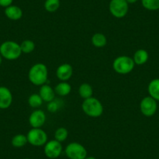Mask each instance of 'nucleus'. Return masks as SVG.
<instances>
[{
    "label": "nucleus",
    "instance_id": "nucleus-1",
    "mask_svg": "<svg viewBox=\"0 0 159 159\" xmlns=\"http://www.w3.org/2000/svg\"><path fill=\"white\" fill-rule=\"evenodd\" d=\"M48 68L45 64H34L30 69L28 73V78L33 84L42 86L46 83L48 80Z\"/></svg>",
    "mask_w": 159,
    "mask_h": 159
},
{
    "label": "nucleus",
    "instance_id": "nucleus-2",
    "mask_svg": "<svg viewBox=\"0 0 159 159\" xmlns=\"http://www.w3.org/2000/svg\"><path fill=\"white\" fill-rule=\"evenodd\" d=\"M20 45L13 41H7L0 45V55L8 60H15L20 56Z\"/></svg>",
    "mask_w": 159,
    "mask_h": 159
},
{
    "label": "nucleus",
    "instance_id": "nucleus-3",
    "mask_svg": "<svg viewBox=\"0 0 159 159\" xmlns=\"http://www.w3.org/2000/svg\"><path fill=\"white\" fill-rule=\"evenodd\" d=\"M82 109L87 116L90 117L97 118L99 117L103 113V105L100 101L95 98H89L84 99L82 104Z\"/></svg>",
    "mask_w": 159,
    "mask_h": 159
},
{
    "label": "nucleus",
    "instance_id": "nucleus-4",
    "mask_svg": "<svg viewBox=\"0 0 159 159\" xmlns=\"http://www.w3.org/2000/svg\"><path fill=\"white\" fill-rule=\"evenodd\" d=\"M113 69L119 74L129 73L135 66V62L132 58L129 56H123L116 58L113 62Z\"/></svg>",
    "mask_w": 159,
    "mask_h": 159
},
{
    "label": "nucleus",
    "instance_id": "nucleus-5",
    "mask_svg": "<svg viewBox=\"0 0 159 159\" xmlns=\"http://www.w3.org/2000/svg\"><path fill=\"white\" fill-rule=\"evenodd\" d=\"M65 153L70 159H85L88 157L86 148L77 142L69 143L66 148Z\"/></svg>",
    "mask_w": 159,
    "mask_h": 159
},
{
    "label": "nucleus",
    "instance_id": "nucleus-6",
    "mask_svg": "<svg viewBox=\"0 0 159 159\" xmlns=\"http://www.w3.org/2000/svg\"><path fill=\"white\" fill-rule=\"evenodd\" d=\"M27 141L35 147L45 145L48 140V136L43 129L40 128H33L27 133Z\"/></svg>",
    "mask_w": 159,
    "mask_h": 159
},
{
    "label": "nucleus",
    "instance_id": "nucleus-7",
    "mask_svg": "<svg viewBox=\"0 0 159 159\" xmlns=\"http://www.w3.org/2000/svg\"><path fill=\"white\" fill-rule=\"evenodd\" d=\"M129 4L126 0H111L109 3V11L113 16L123 18L127 14Z\"/></svg>",
    "mask_w": 159,
    "mask_h": 159
},
{
    "label": "nucleus",
    "instance_id": "nucleus-8",
    "mask_svg": "<svg viewBox=\"0 0 159 159\" xmlns=\"http://www.w3.org/2000/svg\"><path fill=\"white\" fill-rule=\"evenodd\" d=\"M140 111L143 116L151 117L155 114L157 109V101L154 100L151 96H148L142 99L140 104Z\"/></svg>",
    "mask_w": 159,
    "mask_h": 159
},
{
    "label": "nucleus",
    "instance_id": "nucleus-9",
    "mask_svg": "<svg viewBox=\"0 0 159 159\" xmlns=\"http://www.w3.org/2000/svg\"><path fill=\"white\" fill-rule=\"evenodd\" d=\"M62 151V146L60 142L56 140H50L45 144L44 152L45 156L50 159L57 158Z\"/></svg>",
    "mask_w": 159,
    "mask_h": 159
},
{
    "label": "nucleus",
    "instance_id": "nucleus-10",
    "mask_svg": "<svg viewBox=\"0 0 159 159\" xmlns=\"http://www.w3.org/2000/svg\"><path fill=\"white\" fill-rule=\"evenodd\" d=\"M46 116L42 110H36L30 114L29 123L33 128H41L45 123Z\"/></svg>",
    "mask_w": 159,
    "mask_h": 159
},
{
    "label": "nucleus",
    "instance_id": "nucleus-11",
    "mask_svg": "<svg viewBox=\"0 0 159 159\" xmlns=\"http://www.w3.org/2000/svg\"><path fill=\"white\" fill-rule=\"evenodd\" d=\"M13 102V95L7 87H0V109H7Z\"/></svg>",
    "mask_w": 159,
    "mask_h": 159
},
{
    "label": "nucleus",
    "instance_id": "nucleus-12",
    "mask_svg": "<svg viewBox=\"0 0 159 159\" xmlns=\"http://www.w3.org/2000/svg\"><path fill=\"white\" fill-rule=\"evenodd\" d=\"M73 69L70 64L64 63L59 66L56 70V76L61 81H67L72 76Z\"/></svg>",
    "mask_w": 159,
    "mask_h": 159
},
{
    "label": "nucleus",
    "instance_id": "nucleus-13",
    "mask_svg": "<svg viewBox=\"0 0 159 159\" xmlns=\"http://www.w3.org/2000/svg\"><path fill=\"white\" fill-rule=\"evenodd\" d=\"M55 91L51 86L48 84H43L39 90V95L44 102H50L55 99Z\"/></svg>",
    "mask_w": 159,
    "mask_h": 159
},
{
    "label": "nucleus",
    "instance_id": "nucleus-14",
    "mask_svg": "<svg viewBox=\"0 0 159 159\" xmlns=\"http://www.w3.org/2000/svg\"><path fill=\"white\" fill-rule=\"evenodd\" d=\"M5 15L8 19L18 20L23 16V11L19 7L10 5L5 9Z\"/></svg>",
    "mask_w": 159,
    "mask_h": 159
},
{
    "label": "nucleus",
    "instance_id": "nucleus-15",
    "mask_svg": "<svg viewBox=\"0 0 159 159\" xmlns=\"http://www.w3.org/2000/svg\"><path fill=\"white\" fill-rule=\"evenodd\" d=\"M150 96L156 101H159V78L152 80L148 85Z\"/></svg>",
    "mask_w": 159,
    "mask_h": 159
},
{
    "label": "nucleus",
    "instance_id": "nucleus-16",
    "mask_svg": "<svg viewBox=\"0 0 159 159\" xmlns=\"http://www.w3.org/2000/svg\"><path fill=\"white\" fill-rule=\"evenodd\" d=\"M149 58L148 52L144 49H139L134 53L133 59L137 65H143L146 63Z\"/></svg>",
    "mask_w": 159,
    "mask_h": 159
},
{
    "label": "nucleus",
    "instance_id": "nucleus-17",
    "mask_svg": "<svg viewBox=\"0 0 159 159\" xmlns=\"http://www.w3.org/2000/svg\"><path fill=\"white\" fill-rule=\"evenodd\" d=\"M71 91V86L66 81H62L58 84L55 88V92L60 96H66Z\"/></svg>",
    "mask_w": 159,
    "mask_h": 159
},
{
    "label": "nucleus",
    "instance_id": "nucleus-18",
    "mask_svg": "<svg viewBox=\"0 0 159 159\" xmlns=\"http://www.w3.org/2000/svg\"><path fill=\"white\" fill-rule=\"evenodd\" d=\"M91 42L97 48H102L107 44V38L103 34L96 33L92 36Z\"/></svg>",
    "mask_w": 159,
    "mask_h": 159
},
{
    "label": "nucleus",
    "instance_id": "nucleus-19",
    "mask_svg": "<svg viewBox=\"0 0 159 159\" xmlns=\"http://www.w3.org/2000/svg\"><path fill=\"white\" fill-rule=\"evenodd\" d=\"M79 94L84 99L89 98L92 97L93 94V89L92 87L89 84H82L79 88Z\"/></svg>",
    "mask_w": 159,
    "mask_h": 159
},
{
    "label": "nucleus",
    "instance_id": "nucleus-20",
    "mask_svg": "<svg viewBox=\"0 0 159 159\" xmlns=\"http://www.w3.org/2000/svg\"><path fill=\"white\" fill-rule=\"evenodd\" d=\"M27 143H28L27 137V136L24 135V134H16L12 138L11 140L12 145L16 148H22V147L25 146Z\"/></svg>",
    "mask_w": 159,
    "mask_h": 159
},
{
    "label": "nucleus",
    "instance_id": "nucleus-21",
    "mask_svg": "<svg viewBox=\"0 0 159 159\" xmlns=\"http://www.w3.org/2000/svg\"><path fill=\"white\" fill-rule=\"evenodd\" d=\"M141 3L146 10L151 11L159 10V0H141Z\"/></svg>",
    "mask_w": 159,
    "mask_h": 159
},
{
    "label": "nucleus",
    "instance_id": "nucleus-22",
    "mask_svg": "<svg viewBox=\"0 0 159 159\" xmlns=\"http://www.w3.org/2000/svg\"><path fill=\"white\" fill-rule=\"evenodd\" d=\"M60 7V0H46L45 8L49 13H54Z\"/></svg>",
    "mask_w": 159,
    "mask_h": 159
},
{
    "label": "nucleus",
    "instance_id": "nucleus-23",
    "mask_svg": "<svg viewBox=\"0 0 159 159\" xmlns=\"http://www.w3.org/2000/svg\"><path fill=\"white\" fill-rule=\"evenodd\" d=\"M43 100L39 95V94H33L29 97L28 104L32 108H38L42 105Z\"/></svg>",
    "mask_w": 159,
    "mask_h": 159
},
{
    "label": "nucleus",
    "instance_id": "nucleus-24",
    "mask_svg": "<svg viewBox=\"0 0 159 159\" xmlns=\"http://www.w3.org/2000/svg\"><path fill=\"white\" fill-rule=\"evenodd\" d=\"M20 48L22 52L26 54L30 53L34 50L35 44L31 40H25L20 44Z\"/></svg>",
    "mask_w": 159,
    "mask_h": 159
},
{
    "label": "nucleus",
    "instance_id": "nucleus-25",
    "mask_svg": "<svg viewBox=\"0 0 159 159\" xmlns=\"http://www.w3.org/2000/svg\"><path fill=\"white\" fill-rule=\"evenodd\" d=\"M68 137V130L64 127H59L55 133V140L59 142H63Z\"/></svg>",
    "mask_w": 159,
    "mask_h": 159
},
{
    "label": "nucleus",
    "instance_id": "nucleus-26",
    "mask_svg": "<svg viewBox=\"0 0 159 159\" xmlns=\"http://www.w3.org/2000/svg\"><path fill=\"white\" fill-rule=\"evenodd\" d=\"M60 105L59 101L57 100H53L52 102H49V104L48 105V111H51V112H55V111H58L59 108H60Z\"/></svg>",
    "mask_w": 159,
    "mask_h": 159
},
{
    "label": "nucleus",
    "instance_id": "nucleus-27",
    "mask_svg": "<svg viewBox=\"0 0 159 159\" xmlns=\"http://www.w3.org/2000/svg\"><path fill=\"white\" fill-rule=\"evenodd\" d=\"M13 0H0V7H8L9 6L12 5Z\"/></svg>",
    "mask_w": 159,
    "mask_h": 159
},
{
    "label": "nucleus",
    "instance_id": "nucleus-28",
    "mask_svg": "<svg viewBox=\"0 0 159 159\" xmlns=\"http://www.w3.org/2000/svg\"><path fill=\"white\" fill-rule=\"evenodd\" d=\"M126 1L128 2V4H133L137 2V0H126Z\"/></svg>",
    "mask_w": 159,
    "mask_h": 159
},
{
    "label": "nucleus",
    "instance_id": "nucleus-29",
    "mask_svg": "<svg viewBox=\"0 0 159 159\" xmlns=\"http://www.w3.org/2000/svg\"><path fill=\"white\" fill-rule=\"evenodd\" d=\"M2 62V56L0 55V66H1Z\"/></svg>",
    "mask_w": 159,
    "mask_h": 159
},
{
    "label": "nucleus",
    "instance_id": "nucleus-30",
    "mask_svg": "<svg viewBox=\"0 0 159 159\" xmlns=\"http://www.w3.org/2000/svg\"><path fill=\"white\" fill-rule=\"evenodd\" d=\"M85 159H96L94 157H87Z\"/></svg>",
    "mask_w": 159,
    "mask_h": 159
},
{
    "label": "nucleus",
    "instance_id": "nucleus-31",
    "mask_svg": "<svg viewBox=\"0 0 159 159\" xmlns=\"http://www.w3.org/2000/svg\"><path fill=\"white\" fill-rule=\"evenodd\" d=\"M23 159H30V158H23Z\"/></svg>",
    "mask_w": 159,
    "mask_h": 159
}]
</instances>
